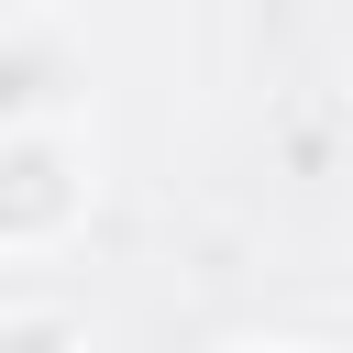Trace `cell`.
<instances>
[{"instance_id": "1", "label": "cell", "mask_w": 353, "mask_h": 353, "mask_svg": "<svg viewBox=\"0 0 353 353\" xmlns=\"http://www.w3.org/2000/svg\"><path fill=\"white\" fill-rule=\"evenodd\" d=\"M88 221V154L55 121L0 132V254H55Z\"/></svg>"}, {"instance_id": "2", "label": "cell", "mask_w": 353, "mask_h": 353, "mask_svg": "<svg viewBox=\"0 0 353 353\" xmlns=\"http://www.w3.org/2000/svg\"><path fill=\"white\" fill-rule=\"evenodd\" d=\"M44 110H55V88H44L33 44H11V33H0V132H22V121H44Z\"/></svg>"}, {"instance_id": "3", "label": "cell", "mask_w": 353, "mask_h": 353, "mask_svg": "<svg viewBox=\"0 0 353 353\" xmlns=\"http://www.w3.org/2000/svg\"><path fill=\"white\" fill-rule=\"evenodd\" d=\"M0 353H88V331L66 309H0Z\"/></svg>"}, {"instance_id": "4", "label": "cell", "mask_w": 353, "mask_h": 353, "mask_svg": "<svg viewBox=\"0 0 353 353\" xmlns=\"http://www.w3.org/2000/svg\"><path fill=\"white\" fill-rule=\"evenodd\" d=\"M232 353H320V342H298V331H265V342H232Z\"/></svg>"}, {"instance_id": "5", "label": "cell", "mask_w": 353, "mask_h": 353, "mask_svg": "<svg viewBox=\"0 0 353 353\" xmlns=\"http://www.w3.org/2000/svg\"><path fill=\"white\" fill-rule=\"evenodd\" d=\"M342 99H353V55H342Z\"/></svg>"}]
</instances>
